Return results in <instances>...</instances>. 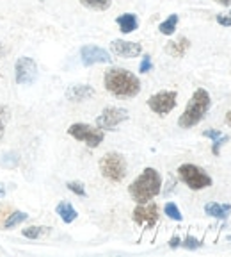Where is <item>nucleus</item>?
I'll return each instance as SVG.
<instances>
[{
	"instance_id": "f257e3e1",
	"label": "nucleus",
	"mask_w": 231,
	"mask_h": 257,
	"mask_svg": "<svg viewBox=\"0 0 231 257\" xmlns=\"http://www.w3.org/2000/svg\"><path fill=\"white\" fill-rule=\"evenodd\" d=\"M104 86L118 98H134L140 93V80L124 68H108L104 75Z\"/></svg>"
},
{
	"instance_id": "f03ea898",
	"label": "nucleus",
	"mask_w": 231,
	"mask_h": 257,
	"mask_svg": "<svg viewBox=\"0 0 231 257\" xmlns=\"http://www.w3.org/2000/svg\"><path fill=\"white\" fill-rule=\"evenodd\" d=\"M160 189H162V177L155 168H144L142 173L128 186V193L137 204H146L153 200L160 193Z\"/></svg>"
},
{
	"instance_id": "7ed1b4c3",
	"label": "nucleus",
	"mask_w": 231,
	"mask_h": 257,
	"mask_svg": "<svg viewBox=\"0 0 231 257\" xmlns=\"http://www.w3.org/2000/svg\"><path fill=\"white\" fill-rule=\"evenodd\" d=\"M210 105H212V98L208 95V91L203 88H198L192 93L184 114L178 118V125L182 128H190L194 125H198L206 116V112L210 111Z\"/></svg>"
},
{
	"instance_id": "20e7f679",
	"label": "nucleus",
	"mask_w": 231,
	"mask_h": 257,
	"mask_svg": "<svg viewBox=\"0 0 231 257\" xmlns=\"http://www.w3.org/2000/svg\"><path fill=\"white\" fill-rule=\"evenodd\" d=\"M176 172H178L180 181L185 186H188L192 191H201V189H206L214 184L212 177L203 168L192 165V163H185V165L178 166Z\"/></svg>"
},
{
	"instance_id": "39448f33",
	"label": "nucleus",
	"mask_w": 231,
	"mask_h": 257,
	"mask_svg": "<svg viewBox=\"0 0 231 257\" xmlns=\"http://www.w3.org/2000/svg\"><path fill=\"white\" fill-rule=\"evenodd\" d=\"M102 175L110 182H121L126 177V159L120 152H107L100 159Z\"/></svg>"
},
{
	"instance_id": "423d86ee",
	"label": "nucleus",
	"mask_w": 231,
	"mask_h": 257,
	"mask_svg": "<svg viewBox=\"0 0 231 257\" xmlns=\"http://www.w3.org/2000/svg\"><path fill=\"white\" fill-rule=\"evenodd\" d=\"M68 134L72 138H75L76 141H82L89 147V149H96L104 143V131L98 127H92L89 123H73L70 125Z\"/></svg>"
},
{
	"instance_id": "0eeeda50",
	"label": "nucleus",
	"mask_w": 231,
	"mask_h": 257,
	"mask_svg": "<svg viewBox=\"0 0 231 257\" xmlns=\"http://www.w3.org/2000/svg\"><path fill=\"white\" fill-rule=\"evenodd\" d=\"M128 120V111L123 107H105L102 111V114L96 118V127L102 131H116L118 125H121L123 121Z\"/></svg>"
},
{
	"instance_id": "6e6552de",
	"label": "nucleus",
	"mask_w": 231,
	"mask_h": 257,
	"mask_svg": "<svg viewBox=\"0 0 231 257\" xmlns=\"http://www.w3.org/2000/svg\"><path fill=\"white\" fill-rule=\"evenodd\" d=\"M14 79L18 84L28 86L38 79V64L32 57L22 56L14 64Z\"/></svg>"
},
{
	"instance_id": "1a4fd4ad",
	"label": "nucleus",
	"mask_w": 231,
	"mask_h": 257,
	"mask_svg": "<svg viewBox=\"0 0 231 257\" xmlns=\"http://www.w3.org/2000/svg\"><path fill=\"white\" fill-rule=\"evenodd\" d=\"M176 98H178V93L176 91H158L150 96L148 107L152 109L155 114L166 116V114H169L176 107Z\"/></svg>"
},
{
	"instance_id": "9d476101",
	"label": "nucleus",
	"mask_w": 231,
	"mask_h": 257,
	"mask_svg": "<svg viewBox=\"0 0 231 257\" xmlns=\"http://www.w3.org/2000/svg\"><path fill=\"white\" fill-rule=\"evenodd\" d=\"M80 59L84 66H92V64H104V63H112L110 54L102 47L96 45H84L80 48Z\"/></svg>"
},
{
	"instance_id": "9b49d317",
	"label": "nucleus",
	"mask_w": 231,
	"mask_h": 257,
	"mask_svg": "<svg viewBox=\"0 0 231 257\" xmlns=\"http://www.w3.org/2000/svg\"><path fill=\"white\" fill-rule=\"evenodd\" d=\"M158 220V205L156 204H139L136 209H134V221L142 227H153Z\"/></svg>"
},
{
	"instance_id": "f8f14e48",
	"label": "nucleus",
	"mask_w": 231,
	"mask_h": 257,
	"mask_svg": "<svg viewBox=\"0 0 231 257\" xmlns=\"http://www.w3.org/2000/svg\"><path fill=\"white\" fill-rule=\"evenodd\" d=\"M112 54L118 57H124V59H132L142 54V45L136 43V41H126V40H114L110 43Z\"/></svg>"
},
{
	"instance_id": "ddd939ff",
	"label": "nucleus",
	"mask_w": 231,
	"mask_h": 257,
	"mask_svg": "<svg viewBox=\"0 0 231 257\" xmlns=\"http://www.w3.org/2000/svg\"><path fill=\"white\" fill-rule=\"evenodd\" d=\"M94 95V88L89 84H75V86H70L68 91H66V98L72 102H82V100H88L91 96Z\"/></svg>"
},
{
	"instance_id": "4468645a",
	"label": "nucleus",
	"mask_w": 231,
	"mask_h": 257,
	"mask_svg": "<svg viewBox=\"0 0 231 257\" xmlns=\"http://www.w3.org/2000/svg\"><path fill=\"white\" fill-rule=\"evenodd\" d=\"M188 48H190V40L185 38V36H182V38H178V40L169 41V43L166 45V52H168L171 57L180 59V57H184L185 54H187Z\"/></svg>"
},
{
	"instance_id": "2eb2a0df",
	"label": "nucleus",
	"mask_w": 231,
	"mask_h": 257,
	"mask_svg": "<svg viewBox=\"0 0 231 257\" xmlns=\"http://www.w3.org/2000/svg\"><path fill=\"white\" fill-rule=\"evenodd\" d=\"M116 24L120 27V31L123 34H130L139 27V18H137L136 13H124V15L118 16L116 18Z\"/></svg>"
},
{
	"instance_id": "dca6fc26",
	"label": "nucleus",
	"mask_w": 231,
	"mask_h": 257,
	"mask_svg": "<svg viewBox=\"0 0 231 257\" xmlns=\"http://www.w3.org/2000/svg\"><path fill=\"white\" fill-rule=\"evenodd\" d=\"M204 213L212 218L226 220V218L231 214V205L230 204H220V202H208V204H204Z\"/></svg>"
},
{
	"instance_id": "f3484780",
	"label": "nucleus",
	"mask_w": 231,
	"mask_h": 257,
	"mask_svg": "<svg viewBox=\"0 0 231 257\" xmlns=\"http://www.w3.org/2000/svg\"><path fill=\"white\" fill-rule=\"evenodd\" d=\"M56 213L59 214V218L64 221V223H73V221L76 220V216H78L76 209L73 207L70 202H60V204H57Z\"/></svg>"
},
{
	"instance_id": "a211bd4d",
	"label": "nucleus",
	"mask_w": 231,
	"mask_h": 257,
	"mask_svg": "<svg viewBox=\"0 0 231 257\" xmlns=\"http://www.w3.org/2000/svg\"><path fill=\"white\" fill-rule=\"evenodd\" d=\"M176 25H178V15H169V18H166L158 25V31L162 32L164 36H171V34H174Z\"/></svg>"
},
{
	"instance_id": "6ab92c4d",
	"label": "nucleus",
	"mask_w": 231,
	"mask_h": 257,
	"mask_svg": "<svg viewBox=\"0 0 231 257\" xmlns=\"http://www.w3.org/2000/svg\"><path fill=\"white\" fill-rule=\"evenodd\" d=\"M80 4L91 11H107L112 6V0H80Z\"/></svg>"
},
{
	"instance_id": "aec40b11",
	"label": "nucleus",
	"mask_w": 231,
	"mask_h": 257,
	"mask_svg": "<svg viewBox=\"0 0 231 257\" xmlns=\"http://www.w3.org/2000/svg\"><path fill=\"white\" fill-rule=\"evenodd\" d=\"M28 218L27 213H22V211H14L8 216V220L4 221V229H14L16 225H20L22 221H25Z\"/></svg>"
},
{
	"instance_id": "412c9836",
	"label": "nucleus",
	"mask_w": 231,
	"mask_h": 257,
	"mask_svg": "<svg viewBox=\"0 0 231 257\" xmlns=\"http://www.w3.org/2000/svg\"><path fill=\"white\" fill-rule=\"evenodd\" d=\"M164 213L168 214V216L171 218V220H174V221H182V220H184V216H182L178 205H176L174 202H168V204H166V207H164Z\"/></svg>"
},
{
	"instance_id": "4be33fe9",
	"label": "nucleus",
	"mask_w": 231,
	"mask_h": 257,
	"mask_svg": "<svg viewBox=\"0 0 231 257\" xmlns=\"http://www.w3.org/2000/svg\"><path fill=\"white\" fill-rule=\"evenodd\" d=\"M46 232H48V227H27V229H24L22 234H24L27 239H38V237H41Z\"/></svg>"
},
{
	"instance_id": "5701e85b",
	"label": "nucleus",
	"mask_w": 231,
	"mask_h": 257,
	"mask_svg": "<svg viewBox=\"0 0 231 257\" xmlns=\"http://www.w3.org/2000/svg\"><path fill=\"white\" fill-rule=\"evenodd\" d=\"M0 165L4 166V168H14L18 165V156L14 152H8V154H2L0 156Z\"/></svg>"
},
{
	"instance_id": "b1692460",
	"label": "nucleus",
	"mask_w": 231,
	"mask_h": 257,
	"mask_svg": "<svg viewBox=\"0 0 231 257\" xmlns=\"http://www.w3.org/2000/svg\"><path fill=\"white\" fill-rule=\"evenodd\" d=\"M68 189L72 193H75V195H78V197H88V193H86V188H84V184L82 182H78V181H72V182H68Z\"/></svg>"
},
{
	"instance_id": "393cba45",
	"label": "nucleus",
	"mask_w": 231,
	"mask_h": 257,
	"mask_svg": "<svg viewBox=\"0 0 231 257\" xmlns=\"http://www.w3.org/2000/svg\"><path fill=\"white\" fill-rule=\"evenodd\" d=\"M228 141H230V136H226V134H222V136L219 138V140H216V141H212V152H214V156H219L220 154V147L222 145H226Z\"/></svg>"
},
{
	"instance_id": "a878e982",
	"label": "nucleus",
	"mask_w": 231,
	"mask_h": 257,
	"mask_svg": "<svg viewBox=\"0 0 231 257\" xmlns=\"http://www.w3.org/2000/svg\"><path fill=\"white\" fill-rule=\"evenodd\" d=\"M182 246H184V248H187V250H196V248H200V246H201V241L196 239V237H192V236H188V237H185V239L182 241Z\"/></svg>"
},
{
	"instance_id": "bb28decb",
	"label": "nucleus",
	"mask_w": 231,
	"mask_h": 257,
	"mask_svg": "<svg viewBox=\"0 0 231 257\" xmlns=\"http://www.w3.org/2000/svg\"><path fill=\"white\" fill-rule=\"evenodd\" d=\"M153 68V61H152V56L150 54H146V56H142V61H140V66H139V72L140 73H148L150 70Z\"/></svg>"
},
{
	"instance_id": "cd10ccee",
	"label": "nucleus",
	"mask_w": 231,
	"mask_h": 257,
	"mask_svg": "<svg viewBox=\"0 0 231 257\" xmlns=\"http://www.w3.org/2000/svg\"><path fill=\"white\" fill-rule=\"evenodd\" d=\"M217 24L222 25V27H231V11L230 13H220L217 15Z\"/></svg>"
},
{
	"instance_id": "c85d7f7f",
	"label": "nucleus",
	"mask_w": 231,
	"mask_h": 257,
	"mask_svg": "<svg viewBox=\"0 0 231 257\" xmlns=\"http://www.w3.org/2000/svg\"><path fill=\"white\" fill-rule=\"evenodd\" d=\"M203 136L204 138H210L212 141H216V140H219V138L222 136V134H220L219 131H214V128H212V131H210V128H206V131L203 133Z\"/></svg>"
},
{
	"instance_id": "c756f323",
	"label": "nucleus",
	"mask_w": 231,
	"mask_h": 257,
	"mask_svg": "<svg viewBox=\"0 0 231 257\" xmlns=\"http://www.w3.org/2000/svg\"><path fill=\"white\" fill-rule=\"evenodd\" d=\"M6 118H8V111H6V107H0V133H4Z\"/></svg>"
},
{
	"instance_id": "7c9ffc66",
	"label": "nucleus",
	"mask_w": 231,
	"mask_h": 257,
	"mask_svg": "<svg viewBox=\"0 0 231 257\" xmlns=\"http://www.w3.org/2000/svg\"><path fill=\"white\" fill-rule=\"evenodd\" d=\"M180 245H182V239H180L178 236L171 237V241H169V246H171V248H178Z\"/></svg>"
},
{
	"instance_id": "2f4dec72",
	"label": "nucleus",
	"mask_w": 231,
	"mask_h": 257,
	"mask_svg": "<svg viewBox=\"0 0 231 257\" xmlns=\"http://www.w3.org/2000/svg\"><path fill=\"white\" fill-rule=\"evenodd\" d=\"M224 120H226V125H228V127H231V111H228V112H226V118H224Z\"/></svg>"
},
{
	"instance_id": "473e14b6",
	"label": "nucleus",
	"mask_w": 231,
	"mask_h": 257,
	"mask_svg": "<svg viewBox=\"0 0 231 257\" xmlns=\"http://www.w3.org/2000/svg\"><path fill=\"white\" fill-rule=\"evenodd\" d=\"M216 2H217V4H220V6H226V8H228V6H231V0H216Z\"/></svg>"
},
{
	"instance_id": "72a5a7b5",
	"label": "nucleus",
	"mask_w": 231,
	"mask_h": 257,
	"mask_svg": "<svg viewBox=\"0 0 231 257\" xmlns=\"http://www.w3.org/2000/svg\"><path fill=\"white\" fill-rule=\"evenodd\" d=\"M6 188H4V184H2V182H0V198H4L6 197Z\"/></svg>"
},
{
	"instance_id": "f704fd0d",
	"label": "nucleus",
	"mask_w": 231,
	"mask_h": 257,
	"mask_svg": "<svg viewBox=\"0 0 231 257\" xmlns=\"http://www.w3.org/2000/svg\"><path fill=\"white\" fill-rule=\"evenodd\" d=\"M2 134H4V133H0V138H2Z\"/></svg>"
}]
</instances>
